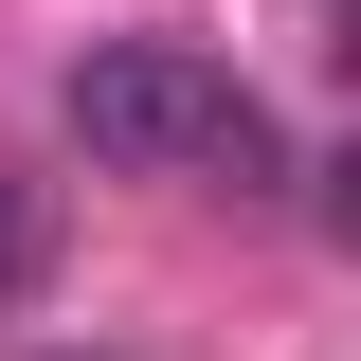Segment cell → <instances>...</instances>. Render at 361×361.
<instances>
[{"instance_id": "obj_1", "label": "cell", "mask_w": 361, "mask_h": 361, "mask_svg": "<svg viewBox=\"0 0 361 361\" xmlns=\"http://www.w3.org/2000/svg\"><path fill=\"white\" fill-rule=\"evenodd\" d=\"M54 127H73L109 180H235V199L289 180L271 109L217 73V54H180V37H90L73 73H54Z\"/></svg>"}, {"instance_id": "obj_4", "label": "cell", "mask_w": 361, "mask_h": 361, "mask_svg": "<svg viewBox=\"0 0 361 361\" xmlns=\"http://www.w3.org/2000/svg\"><path fill=\"white\" fill-rule=\"evenodd\" d=\"M343 73H361V0H343Z\"/></svg>"}, {"instance_id": "obj_2", "label": "cell", "mask_w": 361, "mask_h": 361, "mask_svg": "<svg viewBox=\"0 0 361 361\" xmlns=\"http://www.w3.org/2000/svg\"><path fill=\"white\" fill-rule=\"evenodd\" d=\"M37 271H54V199H37V180H0V325L37 307Z\"/></svg>"}, {"instance_id": "obj_3", "label": "cell", "mask_w": 361, "mask_h": 361, "mask_svg": "<svg viewBox=\"0 0 361 361\" xmlns=\"http://www.w3.org/2000/svg\"><path fill=\"white\" fill-rule=\"evenodd\" d=\"M307 199H325V235L361 253V145H325V163H307Z\"/></svg>"}]
</instances>
